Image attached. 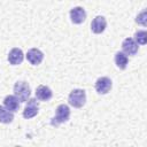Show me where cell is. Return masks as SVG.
I'll return each mask as SVG.
<instances>
[{
    "instance_id": "obj_1",
    "label": "cell",
    "mask_w": 147,
    "mask_h": 147,
    "mask_svg": "<svg viewBox=\"0 0 147 147\" xmlns=\"http://www.w3.org/2000/svg\"><path fill=\"white\" fill-rule=\"evenodd\" d=\"M69 117H70V109H69V107L67 105H64V103L60 105L56 108L55 116L51 119V124L53 126H59L60 124L68 122Z\"/></svg>"
},
{
    "instance_id": "obj_2",
    "label": "cell",
    "mask_w": 147,
    "mask_h": 147,
    "mask_svg": "<svg viewBox=\"0 0 147 147\" xmlns=\"http://www.w3.org/2000/svg\"><path fill=\"white\" fill-rule=\"evenodd\" d=\"M69 105L75 108H82L86 102V93L82 88H75L70 92L68 98Z\"/></svg>"
},
{
    "instance_id": "obj_3",
    "label": "cell",
    "mask_w": 147,
    "mask_h": 147,
    "mask_svg": "<svg viewBox=\"0 0 147 147\" xmlns=\"http://www.w3.org/2000/svg\"><path fill=\"white\" fill-rule=\"evenodd\" d=\"M31 94L30 86L26 82H17L14 85V95L20 100V102H25L29 100Z\"/></svg>"
},
{
    "instance_id": "obj_4",
    "label": "cell",
    "mask_w": 147,
    "mask_h": 147,
    "mask_svg": "<svg viewBox=\"0 0 147 147\" xmlns=\"http://www.w3.org/2000/svg\"><path fill=\"white\" fill-rule=\"evenodd\" d=\"M38 109H39L38 101L36 99H29L28 103L25 105V108L23 110V117L26 119L34 117L38 114Z\"/></svg>"
},
{
    "instance_id": "obj_5",
    "label": "cell",
    "mask_w": 147,
    "mask_h": 147,
    "mask_svg": "<svg viewBox=\"0 0 147 147\" xmlns=\"http://www.w3.org/2000/svg\"><path fill=\"white\" fill-rule=\"evenodd\" d=\"M113 83L108 77H100L95 82V90L99 94H106L111 90Z\"/></svg>"
},
{
    "instance_id": "obj_6",
    "label": "cell",
    "mask_w": 147,
    "mask_h": 147,
    "mask_svg": "<svg viewBox=\"0 0 147 147\" xmlns=\"http://www.w3.org/2000/svg\"><path fill=\"white\" fill-rule=\"evenodd\" d=\"M70 18L74 24H80L86 18V11L83 7H74L70 10Z\"/></svg>"
},
{
    "instance_id": "obj_7",
    "label": "cell",
    "mask_w": 147,
    "mask_h": 147,
    "mask_svg": "<svg viewBox=\"0 0 147 147\" xmlns=\"http://www.w3.org/2000/svg\"><path fill=\"white\" fill-rule=\"evenodd\" d=\"M122 48H123V52L124 54H127V55H136L137 52H138V44L136 42L134 39L132 38H126L123 40L122 42Z\"/></svg>"
},
{
    "instance_id": "obj_8",
    "label": "cell",
    "mask_w": 147,
    "mask_h": 147,
    "mask_svg": "<svg viewBox=\"0 0 147 147\" xmlns=\"http://www.w3.org/2000/svg\"><path fill=\"white\" fill-rule=\"evenodd\" d=\"M42 59H44V54H42V52H41L40 49H38V48H31V49H29L28 53H26V60H28L31 64H33V65L40 64L41 61H42Z\"/></svg>"
},
{
    "instance_id": "obj_9",
    "label": "cell",
    "mask_w": 147,
    "mask_h": 147,
    "mask_svg": "<svg viewBox=\"0 0 147 147\" xmlns=\"http://www.w3.org/2000/svg\"><path fill=\"white\" fill-rule=\"evenodd\" d=\"M53 96V93H52V90L48 87V86H45V85H39L37 88H36V98L40 101H48L51 100Z\"/></svg>"
},
{
    "instance_id": "obj_10",
    "label": "cell",
    "mask_w": 147,
    "mask_h": 147,
    "mask_svg": "<svg viewBox=\"0 0 147 147\" xmlns=\"http://www.w3.org/2000/svg\"><path fill=\"white\" fill-rule=\"evenodd\" d=\"M106 25H107L106 18L103 16H96L91 23V30H92V32L99 34V33H102L105 31Z\"/></svg>"
},
{
    "instance_id": "obj_11",
    "label": "cell",
    "mask_w": 147,
    "mask_h": 147,
    "mask_svg": "<svg viewBox=\"0 0 147 147\" xmlns=\"http://www.w3.org/2000/svg\"><path fill=\"white\" fill-rule=\"evenodd\" d=\"M8 61L10 64L13 65H17V64H21L22 61H23V52L22 49L20 48H13L9 54H8Z\"/></svg>"
},
{
    "instance_id": "obj_12",
    "label": "cell",
    "mask_w": 147,
    "mask_h": 147,
    "mask_svg": "<svg viewBox=\"0 0 147 147\" xmlns=\"http://www.w3.org/2000/svg\"><path fill=\"white\" fill-rule=\"evenodd\" d=\"M3 106L11 113H15L20 108V100L15 95H7L3 99Z\"/></svg>"
},
{
    "instance_id": "obj_13",
    "label": "cell",
    "mask_w": 147,
    "mask_h": 147,
    "mask_svg": "<svg viewBox=\"0 0 147 147\" xmlns=\"http://www.w3.org/2000/svg\"><path fill=\"white\" fill-rule=\"evenodd\" d=\"M14 119V114L8 110L5 106H0V122L3 124H9Z\"/></svg>"
},
{
    "instance_id": "obj_14",
    "label": "cell",
    "mask_w": 147,
    "mask_h": 147,
    "mask_svg": "<svg viewBox=\"0 0 147 147\" xmlns=\"http://www.w3.org/2000/svg\"><path fill=\"white\" fill-rule=\"evenodd\" d=\"M127 62H129V59L123 52H117L115 54V63L119 69H122V70L125 69L127 65Z\"/></svg>"
},
{
    "instance_id": "obj_15",
    "label": "cell",
    "mask_w": 147,
    "mask_h": 147,
    "mask_svg": "<svg viewBox=\"0 0 147 147\" xmlns=\"http://www.w3.org/2000/svg\"><path fill=\"white\" fill-rule=\"evenodd\" d=\"M134 37H136V42L137 44H140V45H145L146 44V39H147V33H146V31H144V30H140V31H137L136 32V34H134Z\"/></svg>"
}]
</instances>
